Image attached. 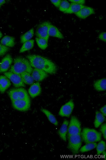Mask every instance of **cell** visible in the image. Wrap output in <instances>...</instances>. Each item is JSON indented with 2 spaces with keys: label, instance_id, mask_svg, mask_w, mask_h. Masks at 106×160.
Segmentation results:
<instances>
[{
  "label": "cell",
  "instance_id": "6da1fadb",
  "mask_svg": "<svg viewBox=\"0 0 106 160\" xmlns=\"http://www.w3.org/2000/svg\"><path fill=\"white\" fill-rule=\"evenodd\" d=\"M26 58L32 68L43 70L51 75L56 74L57 71L56 65L47 58L35 55H28Z\"/></svg>",
  "mask_w": 106,
  "mask_h": 160
},
{
  "label": "cell",
  "instance_id": "7a4b0ae2",
  "mask_svg": "<svg viewBox=\"0 0 106 160\" xmlns=\"http://www.w3.org/2000/svg\"><path fill=\"white\" fill-rule=\"evenodd\" d=\"M33 70V68L28 59L22 57H18L15 59L14 65L11 66L10 72L19 75L25 72L31 74Z\"/></svg>",
  "mask_w": 106,
  "mask_h": 160
},
{
  "label": "cell",
  "instance_id": "3957f363",
  "mask_svg": "<svg viewBox=\"0 0 106 160\" xmlns=\"http://www.w3.org/2000/svg\"><path fill=\"white\" fill-rule=\"evenodd\" d=\"M81 136L82 142L85 144L97 143L101 141V133L96 130L89 128H84L82 130Z\"/></svg>",
  "mask_w": 106,
  "mask_h": 160
},
{
  "label": "cell",
  "instance_id": "277c9868",
  "mask_svg": "<svg viewBox=\"0 0 106 160\" xmlns=\"http://www.w3.org/2000/svg\"><path fill=\"white\" fill-rule=\"evenodd\" d=\"M68 148L72 154H78L82 143L81 135H71L67 136Z\"/></svg>",
  "mask_w": 106,
  "mask_h": 160
},
{
  "label": "cell",
  "instance_id": "5b68a950",
  "mask_svg": "<svg viewBox=\"0 0 106 160\" xmlns=\"http://www.w3.org/2000/svg\"><path fill=\"white\" fill-rule=\"evenodd\" d=\"M82 131L81 124L76 117H71L68 126L67 136L81 135Z\"/></svg>",
  "mask_w": 106,
  "mask_h": 160
},
{
  "label": "cell",
  "instance_id": "8992f818",
  "mask_svg": "<svg viewBox=\"0 0 106 160\" xmlns=\"http://www.w3.org/2000/svg\"><path fill=\"white\" fill-rule=\"evenodd\" d=\"M8 94L12 101L30 98L27 91L22 88L11 89Z\"/></svg>",
  "mask_w": 106,
  "mask_h": 160
},
{
  "label": "cell",
  "instance_id": "52a82bcc",
  "mask_svg": "<svg viewBox=\"0 0 106 160\" xmlns=\"http://www.w3.org/2000/svg\"><path fill=\"white\" fill-rule=\"evenodd\" d=\"M12 103L13 108L19 111H27L30 108L31 101L30 98L12 101Z\"/></svg>",
  "mask_w": 106,
  "mask_h": 160
},
{
  "label": "cell",
  "instance_id": "ba28073f",
  "mask_svg": "<svg viewBox=\"0 0 106 160\" xmlns=\"http://www.w3.org/2000/svg\"><path fill=\"white\" fill-rule=\"evenodd\" d=\"M50 24L49 22H44L38 26L36 32L37 38H44L48 41L49 37L48 31Z\"/></svg>",
  "mask_w": 106,
  "mask_h": 160
},
{
  "label": "cell",
  "instance_id": "9c48e42d",
  "mask_svg": "<svg viewBox=\"0 0 106 160\" xmlns=\"http://www.w3.org/2000/svg\"><path fill=\"white\" fill-rule=\"evenodd\" d=\"M4 74L9 79L15 88L24 87L25 86L21 75L16 74L10 72H4Z\"/></svg>",
  "mask_w": 106,
  "mask_h": 160
},
{
  "label": "cell",
  "instance_id": "30bf717a",
  "mask_svg": "<svg viewBox=\"0 0 106 160\" xmlns=\"http://www.w3.org/2000/svg\"><path fill=\"white\" fill-rule=\"evenodd\" d=\"M74 107L75 104L73 101L71 99L62 106L59 111L58 115L62 117H69L73 111Z\"/></svg>",
  "mask_w": 106,
  "mask_h": 160
},
{
  "label": "cell",
  "instance_id": "8fae6325",
  "mask_svg": "<svg viewBox=\"0 0 106 160\" xmlns=\"http://www.w3.org/2000/svg\"><path fill=\"white\" fill-rule=\"evenodd\" d=\"M31 75L34 81L42 82L48 77V74L45 71L37 68L33 69Z\"/></svg>",
  "mask_w": 106,
  "mask_h": 160
},
{
  "label": "cell",
  "instance_id": "7c38bea8",
  "mask_svg": "<svg viewBox=\"0 0 106 160\" xmlns=\"http://www.w3.org/2000/svg\"><path fill=\"white\" fill-rule=\"evenodd\" d=\"M69 121L65 119L60 128L58 131V134L59 137L64 142H67Z\"/></svg>",
  "mask_w": 106,
  "mask_h": 160
},
{
  "label": "cell",
  "instance_id": "4fadbf2b",
  "mask_svg": "<svg viewBox=\"0 0 106 160\" xmlns=\"http://www.w3.org/2000/svg\"><path fill=\"white\" fill-rule=\"evenodd\" d=\"M95 13L94 9L90 7L85 6L76 13L75 15L79 18L85 19Z\"/></svg>",
  "mask_w": 106,
  "mask_h": 160
},
{
  "label": "cell",
  "instance_id": "5bb4252c",
  "mask_svg": "<svg viewBox=\"0 0 106 160\" xmlns=\"http://www.w3.org/2000/svg\"><path fill=\"white\" fill-rule=\"evenodd\" d=\"M41 85L39 82L32 84L28 90L29 95L33 98L39 96L41 94Z\"/></svg>",
  "mask_w": 106,
  "mask_h": 160
},
{
  "label": "cell",
  "instance_id": "9a60e30c",
  "mask_svg": "<svg viewBox=\"0 0 106 160\" xmlns=\"http://www.w3.org/2000/svg\"><path fill=\"white\" fill-rule=\"evenodd\" d=\"M12 62V58L10 55H7L0 63V72H6L9 69Z\"/></svg>",
  "mask_w": 106,
  "mask_h": 160
},
{
  "label": "cell",
  "instance_id": "2e32d148",
  "mask_svg": "<svg viewBox=\"0 0 106 160\" xmlns=\"http://www.w3.org/2000/svg\"><path fill=\"white\" fill-rule=\"evenodd\" d=\"M11 82L9 79L5 76H0V92L3 94L11 86Z\"/></svg>",
  "mask_w": 106,
  "mask_h": 160
},
{
  "label": "cell",
  "instance_id": "e0dca14e",
  "mask_svg": "<svg viewBox=\"0 0 106 160\" xmlns=\"http://www.w3.org/2000/svg\"><path fill=\"white\" fill-rule=\"evenodd\" d=\"M48 34L49 36L56 37L59 39H64V37L61 32L56 26L51 24L49 27Z\"/></svg>",
  "mask_w": 106,
  "mask_h": 160
},
{
  "label": "cell",
  "instance_id": "ac0fdd59",
  "mask_svg": "<svg viewBox=\"0 0 106 160\" xmlns=\"http://www.w3.org/2000/svg\"><path fill=\"white\" fill-rule=\"evenodd\" d=\"M105 117L100 111H97L95 112V118L94 121V125L95 128L100 127L105 121Z\"/></svg>",
  "mask_w": 106,
  "mask_h": 160
},
{
  "label": "cell",
  "instance_id": "d6986e66",
  "mask_svg": "<svg viewBox=\"0 0 106 160\" xmlns=\"http://www.w3.org/2000/svg\"><path fill=\"white\" fill-rule=\"evenodd\" d=\"M95 90L98 92L105 91L106 90V79L103 78L95 81L94 84Z\"/></svg>",
  "mask_w": 106,
  "mask_h": 160
},
{
  "label": "cell",
  "instance_id": "ffe728a7",
  "mask_svg": "<svg viewBox=\"0 0 106 160\" xmlns=\"http://www.w3.org/2000/svg\"><path fill=\"white\" fill-rule=\"evenodd\" d=\"M41 112L47 118L49 122L56 126L58 125V122L55 116L50 111L44 108L41 109Z\"/></svg>",
  "mask_w": 106,
  "mask_h": 160
},
{
  "label": "cell",
  "instance_id": "44dd1931",
  "mask_svg": "<svg viewBox=\"0 0 106 160\" xmlns=\"http://www.w3.org/2000/svg\"><path fill=\"white\" fill-rule=\"evenodd\" d=\"M83 5L71 3L69 9L64 12L65 14H71L76 13L85 7Z\"/></svg>",
  "mask_w": 106,
  "mask_h": 160
},
{
  "label": "cell",
  "instance_id": "7402d4cb",
  "mask_svg": "<svg viewBox=\"0 0 106 160\" xmlns=\"http://www.w3.org/2000/svg\"><path fill=\"white\" fill-rule=\"evenodd\" d=\"M1 42L4 46L12 48L15 45V39L14 37L6 36L2 39Z\"/></svg>",
  "mask_w": 106,
  "mask_h": 160
},
{
  "label": "cell",
  "instance_id": "603a6c76",
  "mask_svg": "<svg viewBox=\"0 0 106 160\" xmlns=\"http://www.w3.org/2000/svg\"><path fill=\"white\" fill-rule=\"evenodd\" d=\"M21 76L23 82L25 84L28 85H32L34 82V80L31 74L27 72H25L21 74Z\"/></svg>",
  "mask_w": 106,
  "mask_h": 160
},
{
  "label": "cell",
  "instance_id": "cb8c5ba5",
  "mask_svg": "<svg viewBox=\"0 0 106 160\" xmlns=\"http://www.w3.org/2000/svg\"><path fill=\"white\" fill-rule=\"evenodd\" d=\"M34 30L32 28L26 32L21 37V42L22 43L30 41L34 36Z\"/></svg>",
  "mask_w": 106,
  "mask_h": 160
},
{
  "label": "cell",
  "instance_id": "d4e9b609",
  "mask_svg": "<svg viewBox=\"0 0 106 160\" xmlns=\"http://www.w3.org/2000/svg\"><path fill=\"white\" fill-rule=\"evenodd\" d=\"M34 40L32 39L25 42L20 50L19 52L23 53L31 49L34 48Z\"/></svg>",
  "mask_w": 106,
  "mask_h": 160
},
{
  "label": "cell",
  "instance_id": "484cf974",
  "mask_svg": "<svg viewBox=\"0 0 106 160\" xmlns=\"http://www.w3.org/2000/svg\"><path fill=\"white\" fill-rule=\"evenodd\" d=\"M97 144V143H86L85 145L81 147L79 151L82 153L90 151L95 149Z\"/></svg>",
  "mask_w": 106,
  "mask_h": 160
},
{
  "label": "cell",
  "instance_id": "4316f807",
  "mask_svg": "<svg viewBox=\"0 0 106 160\" xmlns=\"http://www.w3.org/2000/svg\"><path fill=\"white\" fill-rule=\"evenodd\" d=\"M97 154L98 155H102L103 152L105 151L106 149V143L105 142L101 140L97 144L96 148Z\"/></svg>",
  "mask_w": 106,
  "mask_h": 160
},
{
  "label": "cell",
  "instance_id": "83f0119b",
  "mask_svg": "<svg viewBox=\"0 0 106 160\" xmlns=\"http://www.w3.org/2000/svg\"><path fill=\"white\" fill-rule=\"evenodd\" d=\"M39 47L42 50H45L48 48V41L47 40L42 38H36L35 39Z\"/></svg>",
  "mask_w": 106,
  "mask_h": 160
},
{
  "label": "cell",
  "instance_id": "f1b7e54d",
  "mask_svg": "<svg viewBox=\"0 0 106 160\" xmlns=\"http://www.w3.org/2000/svg\"><path fill=\"white\" fill-rule=\"evenodd\" d=\"M70 5V4L68 1L66 0L62 1L60 5L58 8L59 10L64 12L69 9Z\"/></svg>",
  "mask_w": 106,
  "mask_h": 160
},
{
  "label": "cell",
  "instance_id": "f546056e",
  "mask_svg": "<svg viewBox=\"0 0 106 160\" xmlns=\"http://www.w3.org/2000/svg\"><path fill=\"white\" fill-rule=\"evenodd\" d=\"M9 48L0 43V56L4 55L9 50Z\"/></svg>",
  "mask_w": 106,
  "mask_h": 160
},
{
  "label": "cell",
  "instance_id": "4dcf8cb0",
  "mask_svg": "<svg viewBox=\"0 0 106 160\" xmlns=\"http://www.w3.org/2000/svg\"><path fill=\"white\" fill-rule=\"evenodd\" d=\"M100 132L104 139H106V124L103 123L100 126Z\"/></svg>",
  "mask_w": 106,
  "mask_h": 160
},
{
  "label": "cell",
  "instance_id": "1f68e13d",
  "mask_svg": "<svg viewBox=\"0 0 106 160\" xmlns=\"http://www.w3.org/2000/svg\"><path fill=\"white\" fill-rule=\"evenodd\" d=\"M99 39L101 41L106 42V33L105 32H101L98 36Z\"/></svg>",
  "mask_w": 106,
  "mask_h": 160
},
{
  "label": "cell",
  "instance_id": "d6a6232c",
  "mask_svg": "<svg viewBox=\"0 0 106 160\" xmlns=\"http://www.w3.org/2000/svg\"><path fill=\"white\" fill-rule=\"evenodd\" d=\"M69 1L72 3L83 5L85 2V0H69Z\"/></svg>",
  "mask_w": 106,
  "mask_h": 160
},
{
  "label": "cell",
  "instance_id": "836d02e7",
  "mask_svg": "<svg viewBox=\"0 0 106 160\" xmlns=\"http://www.w3.org/2000/svg\"><path fill=\"white\" fill-rule=\"evenodd\" d=\"M50 1L57 8H59L62 2L61 0H54H54H51Z\"/></svg>",
  "mask_w": 106,
  "mask_h": 160
},
{
  "label": "cell",
  "instance_id": "e575fe53",
  "mask_svg": "<svg viewBox=\"0 0 106 160\" xmlns=\"http://www.w3.org/2000/svg\"><path fill=\"white\" fill-rule=\"evenodd\" d=\"M100 112L105 117L106 116V105H105L100 109Z\"/></svg>",
  "mask_w": 106,
  "mask_h": 160
},
{
  "label": "cell",
  "instance_id": "d590c367",
  "mask_svg": "<svg viewBox=\"0 0 106 160\" xmlns=\"http://www.w3.org/2000/svg\"><path fill=\"white\" fill-rule=\"evenodd\" d=\"M6 3L5 0H0V8H1L2 6Z\"/></svg>",
  "mask_w": 106,
  "mask_h": 160
},
{
  "label": "cell",
  "instance_id": "8d00e7d4",
  "mask_svg": "<svg viewBox=\"0 0 106 160\" xmlns=\"http://www.w3.org/2000/svg\"><path fill=\"white\" fill-rule=\"evenodd\" d=\"M102 155L103 156V157L104 158V159H105V160H106V152L105 151L103 152Z\"/></svg>",
  "mask_w": 106,
  "mask_h": 160
},
{
  "label": "cell",
  "instance_id": "74e56055",
  "mask_svg": "<svg viewBox=\"0 0 106 160\" xmlns=\"http://www.w3.org/2000/svg\"><path fill=\"white\" fill-rule=\"evenodd\" d=\"M2 36V32L0 31V39H1Z\"/></svg>",
  "mask_w": 106,
  "mask_h": 160
}]
</instances>
